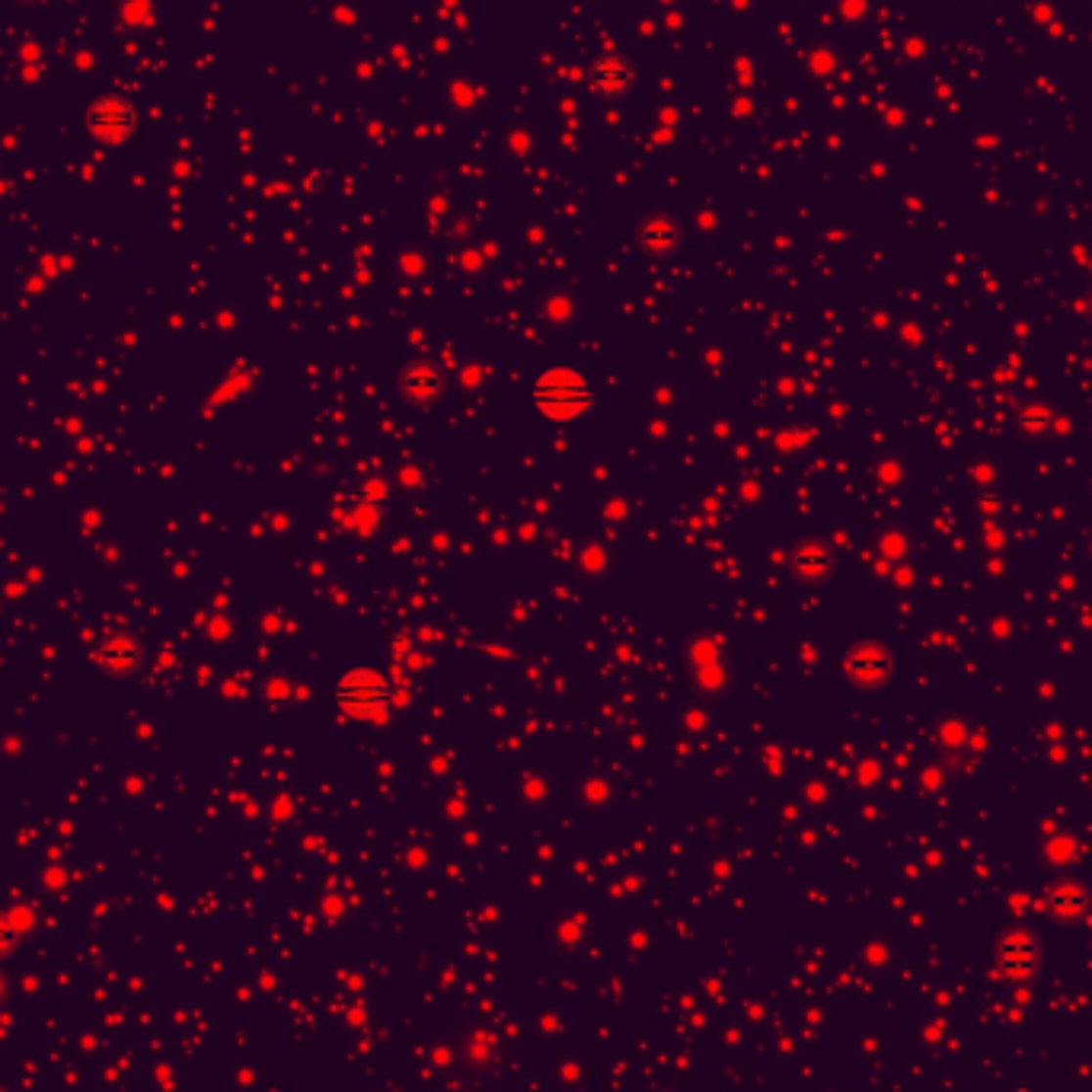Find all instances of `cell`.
<instances>
[{
    "mask_svg": "<svg viewBox=\"0 0 1092 1092\" xmlns=\"http://www.w3.org/2000/svg\"><path fill=\"white\" fill-rule=\"evenodd\" d=\"M530 406L540 412L546 422L556 425H569L578 422L581 416H588L598 403V393H594L591 381L581 371L569 368V364H556V368H546L537 374V381L530 384Z\"/></svg>",
    "mask_w": 1092,
    "mask_h": 1092,
    "instance_id": "cell-1",
    "label": "cell"
},
{
    "mask_svg": "<svg viewBox=\"0 0 1092 1092\" xmlns=\"http://www.w3.org/2000/svg\"><path fill=\"white\" fill-rule=\"evenodd\" d=\"M333 700L348 719H374L396 700V687L374 667H351L336 681Z\"/></svg>",
    "mask_w": 1092,
    "mask_h": 1092,
    "instance_id": "cell-2",
    "label": "cell"
},
{
    "mask_svg": "<svg viewBox=\"0 0 1092 1092\" xmlns=\"http://www.w3.org/2000/svg\"><path fill=\"white\" fill-rule=\"evenodd\" d=\"M83 131L96 144H121L135 138L138 131V106L125 93H103L83 113Z\"/></svg>",
    "mask_w": 1092,
    "mask_h": 1092,
    "instance_id": "cell-3",
    "label": "cell"
},
{
    "mask_svg": "<svg viewBox=\"0 0 1092 1092\" xmlns=\"http://www.w3.org/2000/svg\"><path fill=\"white\" fill-rule=\"evenodd\" d=\"M90 655L109 677H135L144 664V646L131 629H106Z\"/></svg>",
    "mask_w": 1092,
    "mask_h": 1092,
    "instance_id": "cell-4",
    "label": "cell"
},
{
    "mask_svg": "<svg viewBox=\"0 0 1092 1092\" xmlns=\"http://www.w3.org/2000/svg\"><path fill=\"white\" fill-rule=\"evenodd\" d=\"M1038 965H1041V949H1038L1035 933H1025V930L1006 933L997 942V971L1010 984H1025V980H1031Z\"/></svg>",
    "mask_w": 1092,
    "mask_h": 1092,
    "instance_id": "cell-5",
    "label": "cell"
},
{
    "mask_svg": "<svg viewBox=\"0 0 1092 1092\" xmlns=\"http://www.w3.org/2000/svg\"><path fill=\"white\" fill-rule=\"evenodd\" d=\"M588 90L601 100H620L636 83V65L620 52H604L585 70Z\"/></svg>",
    "mask_w": 1092,
    "mask_h": 1092,
    "instance_id": "cell-6",
    "label": "cell"
},
{
    "mask_svg": "<svg viewBox=\"0 0 1092 1092\" xmlns=\"http://www.w3.org/2000/svg\"><path fill=\"white\" fill-rule=\"evenodd\" d=\"M843 671L849 681L859 687H879L891 677L894 659L888 649L879 646V642H856V646L846 652Z\"/></svg>",
    "mask_w": 1092,
    "mask_h": 1092,
    "instance_id": "cell-7",
    "label": "cell"
},
{
    "mask_svg": "<svg viewBox=\"0 0 1092 1092\" xmlns=\"http://www.w3.org/2000/svg\"><path fill=\"white\" fill-rule=\"evenodd\" d=\"M396 387L409 403H432V399H438L444 378L432 361H412L399 371Z\"/></svg>",
    "mask_w": 1092,
    "mask_h": 1092,
    "instance_id": "cell-8",
    "label": "cell"
},
{
    "mask_svg": "<svg viewBox=\"0 0 1092 1092\" xmlns=\"http://www.w3.org/2000/svg\"><path fill=\"white\" fill-rule=\"evenodd\" d=\"M1041 904L1054 920H1083L1089 914L1092 897L1083 885L1076 882H1054L1041 894Z\"/></svg>",
    "mask_w": 1092,
    "mask_h": 1092,
    "instance_id": "cell-9",
    "label": "cell"
},
{
    "mask_svg": "<svg viewBox=\"0 0 1092 1092\" xmlns=\"http://www.w3.org/2000/svg\"><path fill=\"white\" fill-rule=\"evenodd\" d=\"M639 243L652 256H664V252H671L677 243H681V227L667 214H649L646 221L639 224Z\"/></svg>",
    "mask_w": 1092,
    "mask_h": 1092,
    "instance_id": "cell-10",
    "label": "cell"
},
{
    "mask_svg": "<svg viewBox=\"0 0 1092 1092\" xmlns=\"http://www.w3.org/2000/svg\"><path fill=\"white\" fill-rule=\"evenodd\" d=\"M834 566V556L824 550L821 543H805L793 553V572L802 578H821L828 575Z\"/></svg>",
    "mask_w": 1092,
    "mask_h": 1092,
    "instance_id": "cell-11",
    "label": "cell"
},
{
    "mask_svg": "<svg viewBox=\"0 0 1092 1092\" xmlns=\"http://www.w3.org/2000/svg\"><path fill=\"white\" fill-rule=\"evenodd\" d=\"M20 945V924L10 914H0V958L14 955Z\"/></svg>",
    "mask_w": 1092,
    "mask_h": 1092,
    "instance_id": "cell-12",
    "label": "cell"
},
{
    "mask_svg": "<svg viewBox=\"0 0 1092 1092\" xmlns=\"http://www.w3.org/2000/svg\"><path fill=\"white\" fill-rule=\"evenodd\" d=\"M0 990H4V980H0Z\"/></svg>",
    "mask_w": 1092,
    "mask_h": 1092,
    "instance_id": "cell-13",
    "label": "cell"
}]
</instances>
